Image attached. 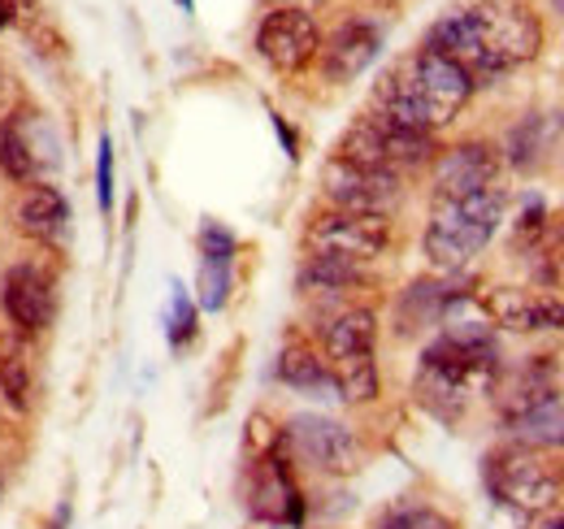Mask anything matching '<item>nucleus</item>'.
<instances>
[{
  "label": "nucleus",
  "mask_w": 564,
  "mask_h": 529,
  "mask_svg": "<svg viewBox=\"0 0 564 529\" xmlns=\"http://www.w3.org/2000/svg\"><path fill=\"white\" fill-rule=\"evenodd\" d=\"M70 199L53 183H31L18 199V226L26 239L44 248H66L70 244Z\"/></svg>",
  "instance_id": "obj_17"
},
{
  "label": "nucleus",
  "mask_w": 564,
  "mask_h": 529,
  "mask_svg": "<svg viewBox=\"0 0 564 529\" xmlns=\"http://www.w3.org/2000/svg\"><path fill=\"white\" fill-rule=\"evenodd\" d=\"M552 396H556V360L552 356H530L525 365H517V374L495 382V399H499L503 421L525 417L530 408L547 403Z\"/></svg>",
  "instance_id": "obj_18"
},
{
  "label": "nucleus",
  "mask_w": 564,
  "mask_h": 529,
  "mask_svg": "<svg viewBox=\"0 0 564 529\" xmlns=\"http://www.w3.org/2000/svg\"><path fill=\"white\" fill-rule=\"evenodd\" d=\"M0 309L18 334H40L53 322V282L35 264H13L0 278Z\"/></svg>",
  "instance_id": "obj_14"
},
{
  "label": "nucleus",
  "mask_w": 564,
  "mask_h": 529,
  "mask_svg": "<svg viewBox=\"0 0 564 529\" xmlns=\"http://www.w3.org/2000/svg\"><path fill=\"white\" fill-rule=\"evenodd\" d=\"M0 486H4V482H0Z\"/></svg>",
  "instance_id": "obj_35"
},
{
  "label": "nucleus",
  "mask_w": 564,
  "mask_h": 529,
  "mask_svg": "<svg viewBox=\"0 0 564 529\" xmlns=\"http://www.w3.org/2000/svg\"><path fill=\"white\" fill-rule=\"evenodd\" d=\"M382 529H456V521H447L443 512H434V508H395Z\"/></svg>",
  "instance_id": "obj_29"
},
{
  "label": "nucleus",
  "mask_w": 564,
  "mask_h": 529,
  "mask_svg": "<svg viewBox=\"0 0 564 529\" xmlns=\"http://www.w3.org/2000/svg\"><path fill=\"white\" fill-rule=\"evenodd\" d=\"M44 134H48V127L35 122L31 114L26 118H9L0 127V170H4L9 183L31 187V183H44L48 170H57V156H48L44 143H40Z\"/></svg>",
  "instance_id": "obj_15"
},
{
  "label": "nucleus",
  "mask_w": 564,
  "mask_h": 529,
  "mask_svg": "<svg viewBox=\"0 0 564 529\" xmlns=\"http://www.w3.org/2000/svg\"><path fill=\"white\" fill-rule=\"evenodd\" d=\"M495 382H499V347L487 326L452 322L422 352L417 399L443 421H456L469 408V399L495 391Z\"/></svg>",
  "instance_id": "obj_3"
},
{
  "label": "nucleus",
  "mask_w": 564,
  "mask_h": 529,
  "mask_svg": "<svg viewBox=\"0 0 564 529\" xmlns=\"http://www.w3.org/2000/svg\"><path fill=\"white\" fill-rule=\"evenodd\" d=\"M279 378L295 391H326L330 387V369L326 356H317L308 343H286L279 356Z\"/></svg>",
  "instance_id": "obj_22"
},
{
  "label": "nucleus",
  "mask_w": 564,
  "mask_h": 529,
  "mask_svg": "<svg viewBox=\"0 0 564 529\" xmlns=\"http://www.w3.org/2000/svg\"><path fill=\"white\" fill-rule=\"evenodd\" d=\"M422 48L456 62L478 87L534 62L543 48V26L521 0H460L447 18L425 31Z\"/></svg>",
  "instance_id": "obj_1"
},
{
  "label": "nucleus",
  "mask_w": 564,
  "mask_h": 529,
  "mask_svg": "<svg viewBox=\"0 0 564 529\" xmlns=\"http://www.w3.org/2000/svg\"><path fill=\"white\" fill-rule=\"evenodd\" d=\"M230 264L235 261H213V257H200V278H196V291H200V309H226L230 300Z\"/></svg>",
  "instance_id": "obj_27"
},
{
  "label": "nucleus",
  "mask_w": 564,
  "mask_h": 529,
  "mask_svg": "<svg viewBox=\"0 0 564 529\" xmlns=\"http://www.w3.org/2000/svg\"><path fill=\"white\" fill-rule=\"evenodd\" d=\"M556 13H561V18H564V0H556Z\"/></svg>",
  "instance_id": "obj_34"
},
{
  "label": "nucleus",
  "mask_w": 564,
  "mask_h": 529,
  "mask_svg": "<svg viewBox=\"0 0 564 529\" xmlns=\"http://www.w3.org/2000/svg\"><path fill=\"white\" fill-rule=\"evenodd\" d=\"M282 447L295 461H304L317 473H330V477H348L365 461L360 439H356L352 430L344 421H335V417H322V412L291 417L286 430H282Z\"/></svg>",
  "instance_id": "obj_8"
},
{
  "label": "nucleus",
  "mask_w": 564,
  "mask_h": 529,
  "mask_svg": "<svg viewBox=\"0 0 564 529\" xmlns=\"http://www.w3.org/2000/svg\"><path fill=\"white\" fill-rule=\"evenodd\" d=\"M482 313L491 326L517 334L564 331V300L552 291H521V287H491L482 300Z\"/></svg>",
  "instance_id": "obj_11"
},
{
  "label": "nucleus",
  "mask_w": 564,
  "mask_h": 529,
  "mask_svg": "<svg viewBox=\"0 0 564 529\" xmlns=\"http://www.w3.org/2000/svg\"><path fill=\"white\" fill-rule=\"evenodd\" d=\"M460 295H465V291H456L452 282L422 278V282H413V287L400 295V304H395V326H400V334H417V331H425V326H438V322H447V313L456 309Z\"/></svg>",
  "instance_id": "obj_19"
},
{
  "label": "nucleus",
  "mask_w": 564,
  "mask_h": 529,
  "mask_svg": "<svg viewBox=\"0 0 564 529\" xmlns=\"http://www.w3.org/2000/svg\"><path fill=\"white\" fill-rule=\"evenodd\" d=\"M257 53L282 74H300L322 53V31L304 9H274L257 31Z\"/></svg>",
  "instance_id": "obj_10"
},
{
  "label": "nucleus",
  "mask_w": 564,
  "mask_h": 529,
  "mask_svg": "<svg viewBox=\"0 0 564 529\" xmlns=\"http://www.w3.org/2000/svg\"><path fill=\"white\" fill-rule=\"evenodd\" d=\"M474 78L443 53L417 48L400 66H391L373 87V114L409 127V131L434 134L438 127L456 122V114L469 105Z\"/></svg>",
  "instance_id": "obj_2"
},
{
  "label": "nucleus",
  "mask_w": 564,
  "mask_h": 529,
  "mask_svg": "<svg viewBox=\"0 0 564 529\" xmlns=\"http://www.w3.org/2000/svg\"><path fill=\"white\" fill-rule=\"evenodd\" d=\"M503 187H487L474 196H447L430 204V222H425V261L438 273H456L474 257H482V248L495 239L499 222H503Z\"/></svg>",
  "instance_id": "obj_4"
},
{
  "label": "nucleus",
  "mask_w": 564,
  "mask_h": 529,
  "mask_svg": "<svg viewBox=\"0 0 564 529\" xmlns=\"http://www.w3.org/2000/svg\"><path fill=\"white\" fill-rule=\"evenodd\" d=\"M434 134L409 131L382 114H360L352 127L344 131L335 156L339 161H352L365 170H382V174H404V170H417L425 161H434Z\"/></svg>",
  "instance_id": "obj_5"
},
{
  "label": "nucleus",
  "mask_w": 564,
  "mask_h": 529,
  "mask_svg": "<svg viewBox=\"0 0 564 529\" xmlns=\"http://www.w3.org/2000/svg\"><path fill=\"white\" fill-rule=\"evenodd\" d=\"M487 490L512 512H552L564 495V473L552 461H543L534 447H499L482 464Z\"/></svg>",
  "instance_id": "obj_6"
},
{
  "label": "nucleus",
  "mask_w": 564,
  "mask_h": 529,
  "mask_svg": "<svg viewBox=\"0 0 564 529\" xmlns=\"http://www.w3.org/2000/svg\"><path fill=\"white\" fill-rule=\"evenodd\" d=\"M373 338H378V317L369 309H344L339 317H330L322 326V352H326V360L365 356V352H373Z\"/></svg>",
  "instance_id": "obj_20"
},
{
  "label": "nucleus",
  "mask_w": 564,
  "mask_h": 529,
  "mask_svg": "<svg viewBox=\"0 0 564 529\" xmlns=\"http://www.w3.org/2000/svg\"><path fill=\"white\" fill-rule=\"evenodd\" d=\"M322 192L335 208L344 213H369V217H391V208L400 204L404 187L400 174H382V170H365L352 161L330 156L322 170Z\"/></svg>",
  "instance_id": "obj_9"
},
{
  "label": "nucleus",
  "mask_w": 564,
  "mask_h": 529,
  "mask_svg": "<svg viewBox=\"0 0 564 529\" xmlns=\"http://www.w3.org/2000/svg\"><path fill=\"white\" fill-rule=\"evenodd\" d=\"M178 4H183V9H192V4H196V0H178Z\"/></svg>",
  "instance_id": "obj_33"
},
{
  "label": "nucleus",
  "mask_w": 564,
  "mask_h": 529,
  "mask_svg": "<svg viewBox=\"0 0 564 529\" xmlns=\"http://www.w3.org/2000/svg\"><path fill=\"white\" fill-rule=\"evenodd\" d=\"M9 22V0H0V26Z\"/></svg>",
  "instance_id": "obj_32"
},
{
  "label": "nucleus",
  "mask_w": 564,
  "mask_h": 529,
  "mask_svg": "<svg viewBox=\"0 0 564 529\" xmlns=\"http://www.w3.org/2000/svg\"><path fill=\"white\" fill-rule=\"evenodd\" d=\"M360 282H365L360 264L330 261V257H308L300 269V291L304 295H339V291H352Z\"/></svg>",
  "instance_id": "obj_23"
},
{
  "label": "nucleus",
  "mask_w": 564,
  "mask_h": 529,
  "mask_svg": "<svg viewBox=\"0 0 564 529\" xmlns=\"http://www.w3.org/2000/svg\"><path fill=\"white\" fill-rule=\"evenodd\" d=\"M543 131H547V114H530V118L512 131V139H508V156H512V165H517V170L539 165V156L547 152Z\"/></svg>",
  "instance_id": "obj_26"
},
{
  "label": "nucleus",
  "mask_w": 564,
  "mask_h": 529,
  "mask_svg": "<svg viewBox=\"0 0 564 529\" xmlns=\"http://www.w3.org/2000/svg\"><path fill=\"white\" fill-rule=\"evenodd\" d=\"M248 508H252V517H261L270 526H300L304 521V495H300L295 473H291L282 452H270L252 464Z\"/></svg>",
  "instance_id": "obj_12"
},
{
  "label": "nucleus",
  "mask_w": 564,
  "mask_h": 529,
  "mask_svg": "<svg viewBox=\"0 0 564 529\" xmlns=\"http://www.w3.org/2000/svg\"><path fill=\"white\" fill-rule=\"evenodd\" d=\"M499 152L482 139H465L456 148H447L438 161H434V199L447 196H474V192H487L499 187Z\"/></svg>",
  "instance_id": "obj_13"
},
{
  "label": "nucleus",
  "mask_w": 564,
  "mask_h": 529,
  "mask_svg": "<svg viewBox=\"0 0 564 529\" xmlns=\"http://www.w3.org/2000/svg\"><path fill=\"white\" fill-rule=\"evenodd\" d=\"M382 53V31L373 26V22H344L330 40H322V74H326V83H352L360 78L365 69L373 66V57Z\"/></svg>",
  "instance_id": "obj_16"
},
{
  "label": "nucleus",
  "mask_w": 564,
  "mask_h": 529,
  "mask_svg": "<svg viewBox=\"0 0 564 529\" xmlns=\"http://www.w3.org/2000/svg\"><path fill=\"white\" fill-rule=\"evenodd\" d=\"M508 430H512L517 447H534V452L564 447V396L556 391L547 403H539V408H530L525 417L508 421Z\"/></svg>",
  "instance_id": "obj_21"
},
{
  "label": "nucleus",
  "mask_w": 564,
  "mask_h": 529,
  "mask_svg": "<svg viewBox=\"0 0 564 529\" xmlns=\"http://www.w3.org/2000/svg\"><path fill=\"white\" fill-rule=\"evenodd\" d=\"M96 199H100L105 213L113 208V139L109 134L96 148Z\"/></svg>",
  "instance_id": "obj_30"
},
{
  "label": "nucleus",
  "mask_w": 564,
  "mask_h": 529,
  "mask_svg": "<svg viewBox=\"0 0 564 529\" xmlns=\"http://www.w3.org/2000/svg\"><path fill=\"white\" fill-rule=\"evenodd\" d=\"M53 529H70V504H62V512H57V526Z\"/></svg>",
  "instance_id": "obj_31"
},
{
  "label": "nucleus",
  "mask_w": 564,
  "mask_h": 529,
  "mask_svg": "<svg viewBox=\"0 0 564 529\" xmlns=\"http://www.w3.org/2000/svg\"><path fill=\"white\" fill-rule=\"evenodd\" d=\"M170 347H187L192 338H196V304L187 300V291L183 287H174V300H170Z\"/></svg>",
  "instance_id": "obj_28"
},
{
  "label": "nucleus",
  "mask_w": 564,
  "mask_h": 529,
  "mask_svg": "<svg viewBox=\"0 0 564 529\" xmlns=\"http://www.w3.org/2000/svg\"><path fill=\"white\" fill-rule=\"evenodd\" d=\"M0 396L13 408H26V396H31V365L18 334H0Z\"/></svg>",
  "instance_id": "obj_25"
},
{
  "label": "nucleus",
  "mask_w": 564,
  "mask_h": 529,
  "mask_svg": "<svg viewBox=\"0 0 564 529\" xmlns=\"http://www.w3.org/2000/svg\"><path fill=\"white\" fill-rule=\"evenodd\" d=\"M308 257H330V261L365 264L378 261L391 248V222L387 217H369V213H317L308 235H304Z\"/></svg>",
  "instance_id": "obj_7"
},
{
  "label": "nucleus",
  "mask_w": 564,
  "mask_h": 529,
  "mask_svg": "<svg viewBox=\"0 0 564 529\" xmlns=\"http://www.w3.org/2000/svg\"><path fill=\"white\" fill-rule=\"evenodd\" d=\"M530 273L543 291H564V217L547 222V230L539 235V244L530 248Z\"/></svg>",
  "instance_id": "obj_24"
}]
</instances>
